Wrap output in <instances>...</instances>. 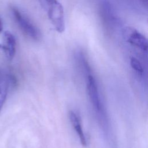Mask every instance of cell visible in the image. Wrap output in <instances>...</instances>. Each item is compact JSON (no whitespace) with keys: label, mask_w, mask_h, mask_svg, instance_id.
Masks as SVG:
<instances>
[{"label":"cell","mask_w":148,"mask_h":148,"mask_svg":"<svg viewBox=\"0 0 148 148\" xmlns=\"http://www.w3.org/2000/svg\"><path fill=\"white\" fill-rule=\"evenodd\" d=\"M12 13L17 25L27 36L35 40L40 39V31L26 16L16 8H12Z\"/></svg>","instance_id":"obj_2"},{"label":"cell","mask_w":148,"mask_h":148,"mask_svg":"<svg viewBox=\"0 0 148 148\" xmlns=\"http://www.w3.org/2000/svg\"><path fill=\"white\" fill-rule=\"evenodd\" d=\"M130 64L132 68L135 70L139 74L142 75L143 73V68L140 62L136 58L132 57L130 58Z\"/></svg>","instance_id":"obj_9"},{"label":"cell","mask_w":148,"mask_h":148,"mask_svg":"<svg viewBox=\"0 0 148 148\" xmlns=\"http://www.w3.org/2000/svg\"><path fill=\"white\" fill-rule=\"evenodd\" d=\"M100 11L102 18L107 25L112 27L117 24V18L114 13V9L110 2L103 0L100 3Z\"/></svg>","instance_id":"obj_5"},{"label":"cell","mask_w":148,"mask_h":148,"mask_svg":"<svg viewBox=\"0 0 148 148\" xmlns=\"http://www.w3.org/2000/svg\"><path fill=\"white\" fill-rule=\"evenodd\" d=\"M10 83V76L0 74V112L6 100Z\"/></svg>","instance_id":"obj_8"},{"label":"cell","mask_w":148,"mask_h":148,"mask_svg":"<svg viewBox=\"0 0 148 148\" xmlns=\"http://www.w3.org/2000/svg\"><path fill=\"white\" fill-rule=\"evenodd\" d=\"M87 90L90 101L98 112H101L102 104L98 93V87L94 77L88 73L87 76Z\"/></svg>","instance_id":"obj_4"},{"label":"cell","mask_w":148,"mask_h":148,"mask_svg":"<svg viewBox=\"0 0 148 148\" xmlns=\"http://www.w3.org/2000/svg\"><path fill=\"white\" fill-rule=\"evenodd\" d=\"M139 2L142 4L145 7L147 8V4H148V0H139Z\"/></svg>","instance_id":"obj_10"},{"label":"cell","mask_w":148,"mask_h":148,"mask_svg":"<svg viewBox=\"0 0 148 148\" xmlns=\"http://www.w3.org/2000/svg\"><path fill=\"white\" fill-rule=\"evenodd\" d=\"M124 40L130 46L146 53L147 51V40L145 36L134 28L125 27L122 30Z\"/></svg>","instance_id":"obj_3"},{"label":"cell","mask_w":148,"mask_h":148,"mask_svg":"<svg viewBox=\"0 0 148 148\" xmlns=\"http://www.w3.org/2000/svg\"><path fill=\"white\" fill-rule=\"evenodd\" d=\"M2 28H3V25H2V21L0 19V32L2 31Z\"/></svg>","instance_id":"obj_11"},{"label":"cell","mask_w":148,"mask_h":148,"mask_svg":"<svg viewBox=\"0 0 148 148\" xmlns=\"http://www.w3.org/2000/svg\"><path fill=\"white\" fill-rule=\"evenodd\" d=\"M40 7L46 12L54 29L60 34L65 29L64 10L58 0H37Z\"/></svg>","instance_id":"obj_1"},{"label":"cell","mask_w":148,"mask_h":148,"mask_svg":"<svg viewBox=\"0 0 148 148\" xmlns=\"http://www.w3.org/2000/svg\"><path fill=\"white\" fill-rule=\"evenodd\" d=\"M16 41L14 36L9 31H5L3 34V43L0 44L1 49L6 58L9 60H12L16 53Z\"/></svg>","instance_id":"obj_6"},{"label":"cell","mask_w":148,"mask_h":148,"mask_svg":"<svg viewBox=\"0 0 148 148\" xmlns=\"http://www.w3.org/2000/svg\"><path fill=\"white\" fill-rule=\"evenodd\" d=\"M69 119L73 127L75 128L77 135L79 137L81 144L83 146H86L87 140H86V136L82 129V124L80 123V120L77 115L73 111L69 112Z\"/></svg>","instance_id":"obj_7"}]
</instances>
